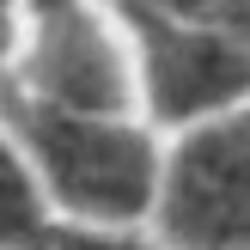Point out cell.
I'll use <instances>...</instances> for the list:
<instances>
[{
  "label": "cell",
  "mask_w": 250,
  "mask_h": 250,
  "mask_svg": "<svg viewBox=\"0 0 250 250\" xmlns=\"http://www.w3.org/2000/svg\"><path fill=\"white\" fill-rule=\"evenodd\" d=\"M159 232L171 250H250V116L183 134L159 171Z\"/></svg>",
  "instance_id": "3"
},
{
  "label": "cell",
  "mask_w": 250,
  "mask_h": 250,
  "mask_svg": "<svg viewBox=\"0 0 250 250\" xmlns=\"http://www.w3.org/2000/svg\"><path fill=\"white\" fill-rule=\"evenodd\" d=\"M19 146L31 153L37 177L49 189L55 220H85V226H134L159 202V153L134 122L92 116V110H55L0 85Z\"/></svg>",
  "instance_id": "1"
},
{
  "label": "cell",
  "mask_w": 250,
  "mask_h": 250,
  "mask_svg": "<svg viewBox=\"0 0 250 250\" xmlns=\"http://www.w3.org/2000/svg\"><path fill=\"white\" fill-rule=\"evenodd\" d=\"M6 92L55 110L122 116L128 110V55L92 0H24L19 55L6 67Z\"/></svg>",
  "instance_id": "2"
},
{
  "label": "cell",
  "mask_w": 250,
  "mask_h": 250,
  "mask_svg": "<svg viewBox=\"0 0 250 250\" xmlns=\"http://www.w3.org/2000/svg\"><path fill=\"white\" fill-rule=\"evenodd\" d=\"M19 31H24V0H0V73L19 55Z\"/></svg>",
  "instance_id": "8"
},
{
  "label": "cell",
  "mask_w": 250,
  "mask_h": 250,
  "mask_svg": "<svg viewBox=\"0 0 250 250\" xmlns=\"http://www.w3.org/2000/svg\"><path fill=\"white\" fill-rule=\"evenodd\" d=\"M128 24L141 37V80H146V104L159 122L183 128V122H202L208 110L250 92V43L195 31L177 19H153V12H128Z\"/></svg>",
  "instance_id": "4"
},
{
  "label": "cell",
  "mask_w": 250,
  "mask_h": 250,
  "mask_svg": "<svg viewBox=\"0 0 250 250\" xmlns=\"http://www.w3.org/2000/svg\"><path fill=\"white\" fill-rule=\"evenodd\" d=\"M49 226H55L49 189L37 177L31 153L19 146L6 110H0V250H37Z\"/></svg>",
  "instance_id": "5"
},
{
  "label": "cell",
  "mask_w": 250,
  "mask_h": 250,
  "mask_svg": "<svg viewBox=\"0 0 250 250\" xmlns=\"http://www.w3.org/2000/svg\"><path fill=\"white\" fill-rule=\"evenodd\" d=\"M37 250H153L122 226H85V220H55Z\"/></svg>",
  "instance_id": "7"
},
{
  "label": "cell",
  "mask_w": 250,
  "mask_h": 250,
  "mask_svg": "<svg viewBox=\"0 0 250 250\" xmlns=\"http://www.w3.org/2000/svg\"><path fill=\"white\" fill-rule=\"evenodd\" d=\"M128 12H153V19H177L195 31H220L250 43V0H122Z\"/></svg>",
  "instance_id": "6"
}]
</instances>
